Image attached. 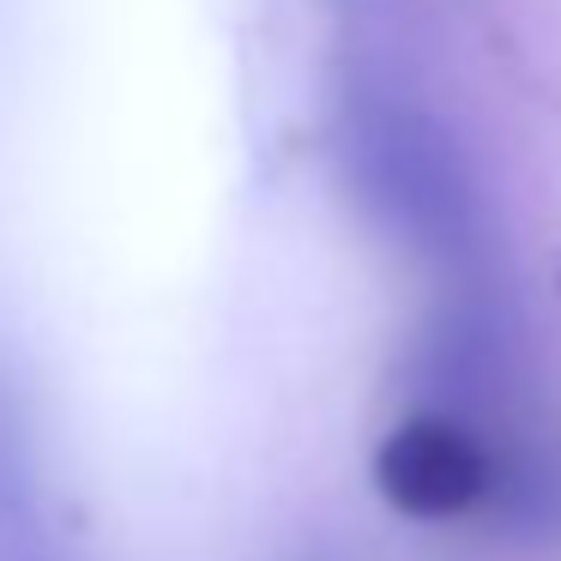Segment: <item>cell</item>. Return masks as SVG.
<instances>
[{
  "mask_svg": "<svg viewBox=\"0 0 561 561\" xmlns=\"http://www.w3.org/2000/svg\"><path fill=\"white\" fill-rule=\"evenodd\" d=\"M339 163L351 199L411 260L477 284L489 266V199L465 146L416 98L351 79L339 98Z\"/></svg>",
  "mask_w": 561,
  "mask_h": 561,
  "instance_id": "obj_1",
  "label": "cell"
},
{
  "mask_svg": "<svg viewBox=\"0 0 561 561\" xmlns=\"http://www.w3.org/2000/svg\"><path fill=\"white\" fill-rule=\"evenodd\" d=\"M368 477L375 495L411 525H465L489 513L519 519L549 501V477L525 447H513L507 428L435 399H423L380 435Z\"/></svg>",
  "mask_w": 561,
  "mask_h": 561,
  "instance_id": "obj_2",
  "label": "cell"
},
{
  "mask_svg": "<svg viewBox=\"0 0 561 561\" xmlns=\"http://www.w3.org/2000/svg\"><path fill=\"white\" fill-rule=\"evenodd\" d=\"M37 447L19 392L0 380V549H25L37 519Z\"/></svg>",
  "mask_w": 561,
  "mask_h": 561,
  "instance_id": "obj_3",
  "label": "cell"
},
{
  "mask_svg": "<svg viewBox=\"0 0 561 561\" xmlns=\"http://www.w3.org/2000/svg\"><path fill=\"white\" fill-rule=\"evenodd\" d=\"M13 561H55V556H31V549H13Z\"/></svg>",
  "mask_w": 561,
  "mask_h": 561,
  "instance_id": "obj_4",
  "label": "cell"
},
{
  "mask_svg": "<svg viewBox=\"0 0 561 561\" xmlns=\"http://www.w3.org/2000/svg\"><path fill=\"white\" fill-rule=\"evenodd\" d=\"M296 561H339V556H327V549H314V556H296Z\"/></svg>",
  "mask_w": 561,
  "mask_h": 561,
  "instance_id": "obj_5",
  "label": "cell"
}]
</instances>
